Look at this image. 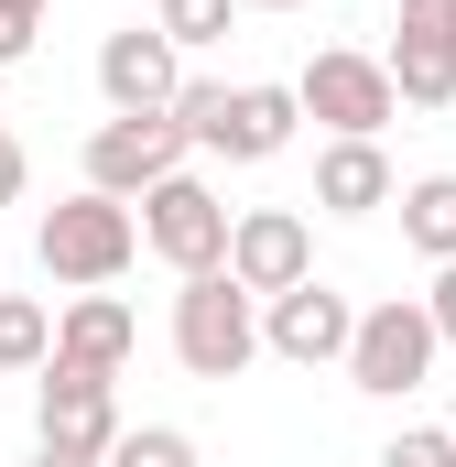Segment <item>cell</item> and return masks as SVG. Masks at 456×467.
I'll return each mask as SVG.
<instances>
[{
    "instance_id": "1",
    "label": "cell",
    "mask_w": 456,
    "mask_h": 467,
    "mask_svg": "<svg viewBox=\"0 0 456 467\" xmlns=\"http://www.w3.org/2000/svg\"><path fill=\"white\" fill-rule=\"evenodd\" d=\"M33 250H44V272H55L66 294H109L119 272L141 261V229H130V207H119V196L77 185L66 207H44V218H33Z\"/></svg>"
},
{
    "instance_id": "2",
    "label": "cell",
    "mask_w": 456,
    "mask_h": 467,
    "mask_svg": "<svg viewBox=\"0 0 456 467\" xmlns=\"http://www.w3.org/2000/svg\"><path fill=\"white\" fill-rule=\"evenodd\" d=\"M174 358L196 380H239L261 358V305L228 283V272H185L174 283Z\"/></svg>"
},
{
    "instance_id": "3",
    "label": "cell",
    "mask_w": 456,
    "mask_h": 467,
    "mask_svg": "<svg viewBox=\"0 0 456 467\" xmlns=\"http://www.w3.org/2000/svg\"><path fill=\"white\" fill-rule=\"evenodd\" d=\"M347 391H369V402H402V391H424L435 380V327H424V305L413 294H380V305H358V327H347Z\"/></svg>"
},
{
    "instance_id": "4",
    "label": "cell",
    "mask_w": 456,
    "mask_h": 467,
    "mask_svg": "<svg viewBox=\"0 0 456 467\" xmlns=\"http://www.w3.org/2000/svg\"><path fill=\"white\" fill-rule=\"evenodd\" d=\"M130 229H141V250L185 283V272H218L228 261V196L207 185V174H163L141 207H130Z\"/></svg>"
},
{
    "instance_id": "5",
    "label": "cell",
    "mask_w": 456,
    "mask_h": 467,
    "mask_svg": "<svg viewBox=\"0 0 456 467\" xmlns=\"http://www.w3.org/2000/svg\"><path fill=\"white\" fill-rule=\"evenodd\" d=\"M294 109L326 119V141H380L402 99H391V77H380V55H358V44H316V66L294 77Z\"/></svg>"
},
{
    "instance_id": "6",
    "label": "cell",
    "mask_w": 456,
    "mask_h": 467,
    "mask_svg": "<svg viewBox=\"0 0 456 467\" xmlns=\"http://www.w3.org/2000/svg\"><path fill=\"white\" fill-rule=\"evenodd\" d=\"M228 283L250 294V305H272V294H294L305 272H316V229H305V207H228Z\"/></svg>"
},
{
    "instance_id": "7",
    "label": "cell",
    "mask_w": 456,
    "mask_h": 467,
    "mask_svg": "<svg viewBox=\"0 0 456 467\" xmlns=\"http://www.w3.org/2000/svg\"><path fill=\"white\" fill-rule=\"evenodd\" d=\"M109 435H119V380L44 358V369H33V446H55V457H109Z\"/></svg>"
},
{
    "instance_id": "8",
    "label": "cell",
    "mask_w": 456,
    "mask_h": 467,
    "mask_svg": "<svg viewBox=\"0 0 456 467\" xmlns=\"http://www.w3.org/2000/svg\"><path fill=\"white\" fill-rule=\"evenodd\" d=\"M402 109H456V0H402L391 11V55H380Z\"/></svg>"
},
{
    "instance_id": "9",
    "label": "cell",
    "mask_w": 456,
    "mask_h": 467,
    "mask_svg": "<svg viewBox=\"0 0 456 467\" xmlns=\"http://www.w3.org/2000/svg\"><path fill=\"white\" fill-rule=\"evenodd\" d=\"M163 174H185V130H174L163 109H141V119H98V130H88V185H98V196L141 207Z\"/></svg>"
},
{
    "instance_id": "10",
    "label": "cell",
    "mask_w": 456,
    "mask_h": 467,
    "mask_svg": "<svg viewBox=\"0 0 456 467\" xmlns=\"http://www.w3.org/2000/svg\"><path fill=\"white\" fill-rule=\"evenodd\" d=\"M347 327H358V305H347L326 272H305L294 294L261 305V348L294 358V369H337V358H347Z\"/></svg>"
},
{
    "instance_id": "11",
    "label": "cell",
    "mask_w": 456,
    "mask_h": 467,
    "mask_svg": "<svg viewBox=\"0 0 456 467\" xmlns=\"http://www.w3.org/2000/svg\"><path fill=\"white\" fill-rule=\"evenodd\" d=\"M174 88H185V55H174L152 22H130V33H109V44H98V99H109V119L174 109Z\"/></svg>"
},
{
    "instance_id": "12",
    "label": "cell",
    "mask_w": 456,
    "mask_h": 467,
    "mask_svg": "<svg viewBox=\"0 0 456 467\" xmlns=\"http://www.w3.org/2000/svg\"><path fill=\"white\" fill-rule=\"evenodd\" d=\"M130 348H141V316H130L119 294H77V305L55 316V358H66V369L119 380V369H130Z\"/></svg>"
},
{
    "instance_id": "13",
    "label": "cell",
    "mask_w": 456,
    "mask_h": 467,
    "mask_svg": "<svg viewBox=\"0 0 456 467\" xmlns=\"http://www.w3.org/2000/svg\"><path fill=\"white\" fill-rule=\"evenodd\" d=\"M294 130H305L294 88H228V119L207 130V152L218 163H272V152H294Z\"/></svg>"
},
{
    "instance_id": "14",
    "label": "cell",
    "mask_w": 456,
    "mask_h": 467,
    "mask_svg": "<svg viewBox=\"0 0 456 467\" xmlns=\"http://www.w3.org/2000/svg\"><path fill=\"white\" fill-rule=\"evenodd\" d=\"M391 185H402V174H391L380 141H326V152H316V207H326V218H380Z\"/></svg>"
},
{
    "instance_id": "15",
    "label": "cell",
    "mask_w": 456,
    "mask_h": 467,
    "mask_svg": "<svg viewBox=\"0 0 456 467\" xmlns=\"http://www.w3.org/2000/svg\"><path fill=\"white\" fill-rule=\"evenodd\" d=\"M391 207H402V239H413L424 261H456V174H413V185H391Z\"/></svg>"
},
{
    "instance_id": "16",
    "label": "cell",
    "mask_w": 456,
    "mask_h": 467,
    "mask_svg": "<svg viewBox=\"0 0 456 467\" xmlns=\"http://www.w3.org/2000/svg\"><path fill=\"white\" fill-rule=\"evenodd\" d=\"M44 358H55V316L33 294H0V380H33Z\"/></svg>"
},
{
    "instance_id": "17",
    "label": "cell",
    "mask_w": 456,
    "mask_h": 467,
    "mask_svg": "<svg viewBox=\"0 0 456 467\" xmlns=\"http://www.w3.org/2000/svg\"><path fill=\"white\" fill-rule=\"evenodd\" d=\"M228 22H239V0H152V33H163L174 55H207V44H228Z\"/></svg>"
},
{
    "instance_id": "18",
    "label": "cell",
    "mask_w": 456,
    "mask_h": 467,
    "mask_svg": "<svg viewBox=\"0 0 456 467\" xmlns=\"http://www.w3.org/2000/svg\"><path fill=\"white\" fill-rule=\"evenodd\" d=\"M98 467H196V435L185 424H119Z\"/></svg>"
},
{
    "instance_id": "19",
    "label": "cell",
    "mask_w": 456,
    "mask_h": 467,
    "mask_svg": "<svg viewBox=\"0 0 456 467\" xmlns=\"http://www.w3.org/2000/svg\"><path fill=\"white\" fill-rule=\"evenodd\" d=\"M380 467H456V435L446 424H402V435L380 446Z\"/></svg>"
},
{
    "instance_id": "20",
    "label": "cell",
    "mask_w": 456,
    "mask_h": 467,
    "mask_svg": "<svg viewBox=\"0 0 456 467\" xmlns=\"http://www.w3.org/2000/svg\"><path fill=\"white\" fill-rule=\"evenodd\" d=\"M44 44V0H0V66H22Z\"/></svg>"
},
{
    "instance_id": "21",
    "label": "cell",
    "mask_w": 456,
    "mask_h": 467,
    "mask_svg": "<svg viewBox=\"0 0 456 467\" xmlns=\"http://www.w3.org/2000/svg\"><path fill=\"white\" fill-rule=\"evenodd\" d=\"M413 305H424V327H435V348H456V261H435V283H424Z\"/></svg>"
},
{
    "instance_id": "22",
    "label": "cell",
    "mask_w": 456,
    "mask_h": 467,
    "mask_svg": "<svg viewBox=\"0 0 456 467\" xmlns=\"http://www.w3.org/2000/svg\"><path fill=\"white\" fill-rule=\"evenodd\" d=\"M22 185H33V152H22V141L0 130V207H22Z\"/></svg>"
},
{
    "instance_id": "23",
    "label": "cell",
    "mask_w": 456,
    "mask_h": 467,
    "mask_svg": "<svg viewBox=\"0 0 456 467\" xmlns=\"http://www.w3.org/2000/svg\"><path fill=\"white\" fill-rule=\"evenodd\" d=\"M22 467H98V457H55V446H33V457H22Z\"/></svg>"
},
{
    "instance_id": "24",
    "label": "cell",
    "mask_w": 456,
    "mask_h": 467,
    "mask_svg": "<svg viewBox=\"0 0 456 467\" xmlns=\"http://www.w3.org/2000/svg\"><path fill=\"white\" fill-rule=\"evenodd\" d=\"M239 11H316V0H239Z\"/></svg>"
}]
</instances>
